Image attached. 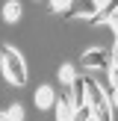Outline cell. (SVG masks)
Segmentation results:
<instances>
[{
    "mask_svg": "<svg viewBox=\"0 0 118 121\" xmlns=\"http://www.w3.org/2000/svg\"><path fill=\"white\" fill-rule=\"evenodd\" d=\"M71 3H74V0H50V9H53V12H65Z\"/></svg>",
    "mask_w": 118,
    "mask_h": 121,
    "instance_id": "obj_13",
    "label": "cell"
},
{
    "mask_svg": "<svg viewBox=\"0 0 118 121\" xmlns=\"http://www.w3.org/2000/svg\"><path fill=\"white\" fill-rule=\"evenodd\" d=\"M35 106H38V109H50V106H56V95H53L50 86H38V89H35Z\"/></svg>",
    "mask_w": 118,
    "mask_h": 121,
    "instance_id": "obj_7",
    "label": "cell"
},
{
    "mask_svg": "<svg viewBox=\"0 0 118 121\" xmlns=\"http://www.w3.org/2000/svg\"><path fill=\"white\" fill-rule=\"evenodd\" d=\"M0 59H3V74H6V80H9L12 86H27L30 71H27V62L21 59V53H18L15 47L3 44V47H0Z\"/></svg>",
    "mask_w": 118,
    "mask_h": 121,
    "instance_id": "obj_1",
    "label": "cell"
},
{
    "mask_svg": "<svg viewBox=\"0 0 118 121\" xmlns=\"http://www.w3.org/2000/svg\"><path fill=\"white\" fill-rule=\"evenodd\" d=\"M24 118V109H21V106H9V109H3V115H0V121H21Z\"/></svg>",
    "mask_w": 118,
    "mask_h": 121,
    "instance_id": "obj_10",
    "label": "cell"
},
{
    "mask_svg": "<svg viewBox=\"0 0 118 121\" xmlns=\"http://www.w3.org/2000/svg\"><path fill=\"white\" fill-rule=\"evenodd\" d=\"M59 80H62L65 86H71V83L77 80V71L71 68V65H62V68H59Z\"/></svg>",
    "mask_w": 118,
    "mask_h": 121,
    "instance_id": "obj_11",
    "label": "cell"
},
{
    "mask_svg": "<svg viewBox=\"0 0 118 121\" xmlns=\"http://www.w3.org/2000/svg\"><path fill=\"white\" fill-rule=\"evenodd\" d=\"M92 118H94V109H92L88 104H86V106H80V109L74 112V121H92Z\"/></svg>",
    "mask_w": 118,
    "mask_h": 121,
    "instance_id": "obj_12",
    "label": "cell"
},
{
    "mask_svg": "<svg viewBox=\"0 0 118 121\" xmlns=\"http://www.w3.org/2000/svg\"><path fill=\"white\" fill-rule=\"evenodd\" d=\"M88 106L94 109V121H112V98L88 77Z\"/></svg>",
    "mask_w": 118,
    "mask_h": 121,
    "instance_id": "obj_2",
    "label": "cell"
},
{
    "mask_svg": "<svg viewBox=\"0 0 118 121\" xmlns=\"http://www.w3.org/2000/svg\"><path fill=\"white\" fill-rule=\"evenodd\" d=\"M112 104H118V89H115V95H112Z\"/></svg>",
    "mask_w": 118,
    "mask_h": 121,
    "instance_id": "obj_14",
    "label": "cell"
},
{
    "mask_svg": "<svg viewBox=\"0 0 118 121\" xmlns=\"http://www.w3.org/2000/svg\"><path fill=\"white\" fill-rule=\"evenodd\" d=\"M68 89H71V92H68V95H71V104H74L77 109L88 104V77H77Z\"/></svg>",
    "mask_w": 118,
    "mask_h": 121,
    "instance_id": "obj_5",
    "label": "cell"
},
{
    "mask_svg": "<svg viewBox=\"0 0 118 121\" xmlns=\"http://www.w3.org/2000/svg\"><path fill=\"white\" fill-rule=\"evenodd\" d=\"M115 18H118V0H106L103 9L92 18V24H94V27H97V24H112Z\"/></svg>",
    "mask_w": 118,
    "mask_h": 121,
    "instance_id": "obj_6",
    "label": "cell"
},
{
    "mask_svg": "<svg viewBox=\"0 0 118 121\" xmlns=\"http://www.w3.org/2000/svg\"><path fill=\"white\" fill-rule=\"evenodd\" d=\"M83 65H86V68H103V71H109L112 53L106 50V47H92V50L83 53Z\"/></svg>",
    "mask_w": 118,
    "mask_h": 121,
    "instance_id": "obj_4",
    "label": "cell"
},
{
    "mask_svg": "<svg viewBox=\"0 0 118 121\" xmlns=\"http://www.w3.org/2000/svg\"><path fill=\"white\" fill-rule=\"evenodd\" d=\"M112 30H115V50H112V65H109V77H112V86L118 89V18L112 21Z\"/></svg>",
    "mask_w": 118,
    "mask_h": 121,
    "instance_id": "obj_8",
    "label": "cell"
},
{
    "mask_svg": "<svg viewBox=\"0 0 118 121\" xmlns=\"http://www.w3.org/2000/svg\"><path fill=\"white\" fill-rule=\"evenodd\" d=\"M18 18H21V3H18V0H9V3L3 6V21L6 24H15Z\"/></svg>",
    "mask_w": 118,
    "mask_h": 121,
    "instance_id": "obj_9",
    "label": "cell"
},
{
    "mask_svg": "<svg viewBox=\"0 0 118 121\" xmlns=\"http://www.w3.org/2000/svg\"><path fill=\"white\" fill-rule=\"evenodd\" d=\"M103 3L106 0H74V3L62 12V18H88V21H92V18L103 9Z\"/></svg>",
    "mask_w": 118,
    "mask_h": 121,
    "instance_id": "obj_3",
    "label": "cell"
}]
</instances>
